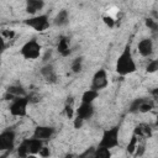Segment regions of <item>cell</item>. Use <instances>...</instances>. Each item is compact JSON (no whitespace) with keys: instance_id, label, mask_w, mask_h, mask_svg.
Instances as JSON below:
<instances>
[{"instance_id":"obj_1","label":"cell","mask_w":158,"mask_h":158,"mask_svg":"<svg viewBox=\"0 0 158 158\" xmlns=\"http://www.w3.org/2000/svg\"><path fill=\"white\" fill-rule=\"evenodd\" d=\"M115 69H116V73L121 77H125V75H128L136 72V63H135L130 44H126L125 48L122 49L121 54L118 56L116 60Z\"/></svg>"},{"instance_id":"obj_2","label":"cell","mask_w":158,"mask_h":158,"mask_svg":"<svg viewBox=\"0 0 158 158\" xmlns=\"http://www.w3.org/2000/svg\"><path fill=\"white\" fill-rule=\"evenodd\" d=\"M118 131L120 128L117 126H114L111 128H107L102 132L101 139L99 142V146L105 147V148H115L116 146H118Z\"/></svg>"},{"instance_id":"obj_3","label":"cell","mask_w":158,"mask_h":158,"mask_svg":"<svg viewBox=\"0 0 158 158\" xmlns=\"http://www.w3.org/2000/svg\"><path fill=\"white\" fill-rule=\"evenodd\" d=\"M41 49H42V47L36 40H30L21 47L20 53L25 59L33 60L41 56Z\"/></svg>"},{"instance_id":"obj_4","label":"cell","mask_w":158,"mask_h":158,"mask_svg":"<svg viewBox=\"0 0 158 158\" xmlns=\"http://www.w3.org/2000/svg\"><path fill=\"white\" fill-rule=\"evenodd\" d=\"M30 102V98L28 96H20L16 98L11 101L10 106H9V111L12 116H17V117H23L27 114V105Z\"/></svg>"},{"instance_id":"obj_5","label":"cell","mask_w":158,"mask_h":158,"mask_svg":"<svg viewBox=\"0 0 158 158\" xmlns=\"http://www.w3.org/2000/svg\"><path fill=\"white\" fill-rule=\"evenodd\" d=\"M23 23L38 32H42L49 27V20H48L47 15H35L32 17L26 19L23 21Z\"/></svg>"},{"instance_id":"obj_6","label":"cell","mask_w":158,"mask_h":158,"mask_svg":"<svg viewBox=\"0 0 158 158\" xmlns=\"http://www.w3.org/2000/svg\"><path fill=\"white\" fill-rule=\"evenodd\" d=\"M16 133L14 130H5L0 133V151L1 152H11L15 147Z\"/></svg>"},{"instance_id":"obj_7","label":"cell","mask_w":158,"mask_h":158,"mask_svg":"<svg viewBox=\"0 0 158 158\" xmlns=\"http://www.w3.org/2000/svg\"><path fill=\"white\" fill-rule=\"evenodd\" d=\"M109 84V79H107V73L104 68H100L98 69L94 75H93V79H91V88L93 90L95 91H99V90H102L107 86Z\"/></svg>"},{"instance_id":"obj_8","label":"cell","mask_w":158,"mask_h":158,"mask_svg":"<svg viewBox=\"0 0 158 158\" xmlns=\"http://www.w3.org/2000/svg\"><path fill=\"white\" fill-rule=\"evenodd\" d=\"M54 133H56V130L52 126H37L33 131V137L41 141H48L49 138L53 137Z\"/></svg>"},{"instance_id":"obj_9","label":"cell","mask_w":158,"mask_h":158,"mask_svg":"<svg viewBox=\"0 0 158 158\" xmlns=\"http://www.w3.org/2000/svg\"><path fill=\"white\" fill-rule=\"evenodd\" d=\"M26 147H27V151H28V154H38L41 148L43 147V141L38 139V138H26L22 141Z\"/></svg>"},{"instance_id":"obj_10","label":"cell","mask_w":158,"mask_h":158,"mask_svg":"<svg viewBox=\"0 0 158 158\" xmlns=\"http://www.w3.org/2000/svg\"><path fill=\"white\" fill-rule=\"evenodd\" d=\"M137 49L142 57H149L153 53V42L151 38H142L138 42Z\"/></svg>"},{"instance_id":"obj_11","label":"cell","mask_w":158,"mask_h":158,"mask_svg":"<svg viewBox=\"0 0 158 158\" xmlns=\"http://www.w3.org/2000/svg\"><path fill=\"white\" fill-rule=\"evenodd\" d=\"M95 112V109L93 106V104H86V102H81L79 105V107L77 109V116L81 117L84 121L85 120H89L93 117Z\"/></svg>"},{"instance_id":"obj_12","label":"cell","mask_w":158,"mask_h":158,"mask_svg":"<svg viewBox=\"0 0 158 158\" xmlns=\"http://www.w3.org/2000/svg\"><path fill=\"white\" fill-rule=\"evenodd\" d=\"M41 75L48 83H56L57 81V74H56L54 67L52 64H46L44 67H42L41 68Z\"/></svg>"},{"instance_id":"obj_13","label":"cell","mask_w":158,"mask_h":158,"mask_svg":"<svg viewBox=\"0 0 158 158\" xmlns=\"http://www.w3.org/2000/svg\"><path fill=\"white\" fill-rule=\"evenodd\" d=\"M44 6V2L42 0H28L26 2V12L35 15L37 11L42 10Z\"/></svg>"},{"instance_id":"obj_14","label":"cell","mask_w":158,"mask_h":158,"mask_svg":"<svg viewBox=\"0 0 158 158\" xmlns=\"http://www.w3.org/2000/svg\"><path fill=\"white\" fill-rule=\"evenodd\" d=\"M68 22H69V12H68V10H65V9L60 10V11L56 15V17L53 19V23H54L56 26H59V27L65 26Z\"/></svg>"},{"instance_id":"obj_15","label":"cell","mask_w":158,"mask_h":158,"mask_svg":"<svg viewBox=\"0 0 158 158\" xmlns=\"http://www.w3.org/2000/svg\"><path fill=\"white\" fill-rule=\"evenodd\" d=\"M57 49L63 57H67V56L70 54V48H69V44H68V40L65 37H60V40L58 42V46H57Z\"/></svg>"},{"instance_id":"obj_16","label":"cell","mask_w":158,"mask_h":158,"mask_svg":"<svg viewBox=\"0 0 158 158\" xmlns=\"http://www.w3.org/2000/svg\"><path fill=\"white\" fill-rule=\"evenodd\" d=\"M99 96V91H95L93 89H88L83 93L81 95V102H86V104H93V101Z\"/></svg>"},{"instance_id":"obj_17","label":"cell","mask_w":158,"mask_h":158,"mask_svg":"<svg viewBox=\"0 0 158 158\" xmlns=\"http://www.w3.org/2000/svg\"><path fill=\"white\" fill-rule=\"evenodd\" d=\"M6 93L11 94L14 98H20V96H26V91L21 85H10L6 90Z\"/></svg>"},{"instance_id":"obj_18","label":"cell","mask_w":158,"mask_h":158,"mask_svg":"<svg viewBox=\"0 0 158 158\" xmlns=\"http://www.w3.org/2000/svg\"><path fill=\"white\" fill-rule=\"evenodd\" d=\"M95 158H111V151L109 148L98 146L95 149Z\"/></svg>"},{"instance_id":"obj_19","label":"cell","mask_w":158,"mask_h":158,"mask_svg":"<svg viewBox=\"0 0 158 158\" xmlns=\"http://www.w3.org/2000/svg\"><path fill=\"white\" fill-rule=\"evenodd\" d=\"M83 68V57H77L72 62V72L73 73H80Z\"/></svg>"},{"instance_id":"obj_20","label":"cell","mask_w":158,"mask_h":158,"mask_svg":"<svg viewBox=\"0 0 158 158\" xmlns=\"http://www.w3.org/2000/svg\"><path fill=\"white\" fill-rule=\"evenodd\" d=\"M137 141H138V138H137V136L133 133L132 137H131V139H130V142H128V144H127V153L135 154L136 148H137Z\"/></svg>"},{"instance_id":"obj_21","label":"cell","mask_w":158,"mask_h":158,"mask_svg":"<svg viewBox=\"0 0 158 158\" xmlns=\"http://www.w3.org/2000/svg\"><path fill=\"white\" fill-rule=\"evenodd\" d=\"M144 100H146V99H143V98H141V99H135V100L131 102L128 111H130V112H138L139 106H141V104H142Z\"/></svg>"},{"instance_id":"obj_22","label":"cell","mask_w":158,"mask_h":158,"mask_svg":"<svg viewBox=\"0 0 158 158\" xmlns=\"http://www.w3.org/2000/svg\"><path fill=\"white\" fill-rule=\"evenodd\" d=\"M16 152H17L19 158H27V157L30 156V154H28V151H27V147H26V144H25L23 142L20 143V146H19L17 149H16Z\"/></svg>"},{"instance_id":"obj_23","label":"cell","mask_w":158,"mask_h":158,"mask_svg":"<svg viewBox=\"0 0 158 158\" xmlns=\"http://www.w3.org/2000/svg\"><path fill=\"white\" fill-rule=\"evenodd\" d=\"M95 149L96 148H94V147H89L83 153H80L78 158H95Z\"/></svg>"},{"instance_id":"obj_24","label":"cell","mask_w":158,"mask_h":158,"mask_svg":"<svg viewBox=\"0 0 158 158\" xmlns=\"http://www.w3.org/2000/svg\"><path fill=\"white\" fill-rule=\"evenodd\" d=\"M144 23H146V26H147L152 32H158V22H156L154 20H152V19H146Z\"/></svg>"},{"instance_id":"obj_25","label":"cell","mask_w":158,"mask_h":158,"mask_svg":"<svg viewBox=\"0 0 158 158\" xmlns=\"http://www.w3.org/2000/svg\"><path fill=\"white\" fill-rule=\"evenodd\" d=\"M146 70H147V73H154V72H157V70H158V59L151 60V62L147 64Z\"/></svg>"},{"instance_id":"obj_26","label":"cell","mask_w":158,"mask_h":158,"mask_svg":"<svg viewBox=\"0 0 158 158\" xmlns=\"http://www.w3.org/2000/svg\"><path fill=\"white\" fill-rule=\"evenodd\" d=\"M152 107H153L152 102H148V100H144V101L141 104L138 112H143V114H144V112H148V111H151V110H152Z\"/></svg>"},{"instance_id":"obj_27","label":"cell","mask_w":158,"mask_h":158,"mask_svg":"<svg viewBox=\"0 0 158 158\" xmlns=\"http://www.w3.org/2000/svg\"><path fill=\"white\" fill-rule=\"evenodd\" d=\"M38 156H40L41 158H48V157L51 156V151H49V148L46 147V146H43V147L41 148L40 153H38Z\"/></svg>"},{"instance_id":"obj_28","label":"cell","mask_w":158,"mask_h":158,"mask_svg":"<svg viewBox=\"0 0 158 158\" xmlns=\"http://www.w3.org/2000/svg\"><path fill=\"white\" fill-rule=\"evenodd\" d=\"M83 123H84V120H83L81 117H79V116H75V118H74V121H73V126H74V128L79 130V128L83 126Z\"/></svg>"},{"instance_id":"obj_29","label":"cell","mask_w":158,"mask_h":158,"mask_svg":"<svg viewBox=\"0 0 158 158\" xmlns=\"http://www.w3.org/2000/svg\"><path fill=\"white\" fill-rule=\"evenodd\" d=\"M102 20H104V22H105L109 27H114V26H115V20H114L111 16H104Z\"/></svg>"},{"instance_id":"obj_30","label":"cell","mask_w":158,"mask_h":158,"mask_svg":"<svg viewBox=\"0 0 158 158\" xmlns=\"http://www.w3.org/2000/svg\"><path fill=\"white\" fill-rule=\"evenodd\" d=\"M143 153H144V146H143V144H138V146H137V148H136L135 156H138V157H141Z\"/></svg>"},{"instance_id":"obj_31","label":"cell","mask_w":158,"mask_h":158,"mask_svg":"<svg viewBox=\"0 0 158 158\" xmlns=\"http://www.w3.org/2000/svg\"><path fill=\"white\" fill-rule=\"evenodd\" d=\"M14 35H15V32H14V31H9V30H4V31H2V36H4L5 38H7V40L12 38V37H14Z\"/></svg>"},{"instance_id":"obj_32","label":"cell","mask_w":158,"mask_h":158,"mask_svg":"<svg viewBox=\"0 0 158 158\" xmlns=\"http://www.w3.org/2000/svg\"><path fill=\"white\" fill-rule=\"evenodd\" d=\"M51 54H52V52H51V51H47L46 56L43 57V60H47V59H48V57H51Z\"/></svg>"},{"instance_id":"obj_33","label":"cell","mask_w":158,"mask_h":158,"mask_svg":"<svg viewBox=\"0 0 158 158\" xmlns=\"http://www.w3.org/2000/svg\"><path fill=\"white\" fill-rule=\"evenodd\" d=\"M27 158H40V157H37V154H30Z\"/></svg>"},{"instance_id":"obj_34","label":"cell","mask_w":158,"mask_h":158,"mask_svg":"<svg viewBox=\"0 0 158 158\" xmlns=\"http://www.w3.org/2000/svg\"><path fill=\"white\" fill-rule=\"evenodd\" d=\"M153 94H154V95H158V89H154V90H153Z\"/></svg>"},{"instance_id":"obj_35","label":"cell","mask_w":158,"mask_h":158,"mask_svg":"<svg viewBox=\"0 0 158 158\" xmlns=\"http://www.w3.org/2000/svg\"><path fill=\"white\" fill-rule=\"evenodd\" d=\"M156 126L158 127V115H157V118H156Z\"/></svg>"},{"instance_id":"obj_36","label":"cell","mask_w":158,"mask_h":158,"mask_svg":"<svg viewBox=\"0 0 158 158\" xmlns=\"http://www.w3.org/2000/svg\"><path fill=\"white\" fill-rule=\"evenodd\" d=\"M0 158H6V154H2V156H1Z\"/></svg>"}]
</instances>
